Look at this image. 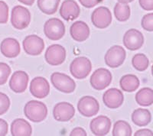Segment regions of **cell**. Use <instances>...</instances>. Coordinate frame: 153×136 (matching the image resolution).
<instances>
[{"instance_id": "d6a6232c", "label": "cell", "mask_w": 153, "mask_h": 136, "mask_svg": "<svg viewBox=\"0 0 153 136\" xmlns=\"http://www.w3.org/2000/svg\"><path fill=\"white\" fill-rule=\"evenodd\" d=\"M78 1L84 7L91 9L103 2V0H78Z\"/></svg>"}, {"instance_id": "f35d334b", "label": "cell", "mask_w": 153, "mask_h": 136, "mask_svg": "<svg viewBox=\"0 0 153 136\" xmlns=\"http://www.w3.org/2000/svg\"><path fill=\"white\" fill-rule=\"evenodd\" d=\"M117 1H119V2H121V3L128 4L129 2H132L133 0H117Z\"/></svg>"}, {"instance_id": "4dcf8cb0", "label": "cell", "mask_w": 153, "mask_h": 136, "mask_svg": "<svg viewBox=\"0 0 153 136\" xmlns=\"http://www.w3.org/2000/svg\"><path fill=\"white\" fill-rule=\"evenodd\" d=\"M9 19V6L0 0V24H5Z\"/></svg>"}, {"instance_id": "1f68e13d", "label": "cell", "mask_w": 153, "mask_h": 136, "mask_svg": "<svg viewBox=\"0 0 153 136\" xmlns=\"http://www.w3.org/2000/svg\"><path fill=\"white\" fill-rule=\"evenodd\" d=\"M142 27L144 30L148 32L153 31V14L149 13L143 16L142 19Z\"/></svg>"}, {"instance_id": "f1b7e54d", "label": "cell", "mask_w": 153, "mask_h": 136, "mask_svg": "<svg viewBox=\"0 0 153 136\" xmlns=\"http://www.w3.org/2000/svg\"><path fill=\"white\" fill-rule=\"evenodd\" d=\"M11 73V68L7 64L0 63V86L6 83Z\"/></svg>"}, {"instance_id": "e0dca14e", "label": "cell", "mask_w": 153, "mask_h": 136, "mask_svg": "<svg viewBox=\"0 0 153 136\" xmlns=\"http://www.w3.org/2000/svg\"><path fill=\"white\" fill-rule=\"evenodd\" d=\"M105 106L110 109H117L123 105L124 96L122 91L117 88H111L106 90L103 96Z\"/></svg>"}, {"instance_id": "8992f818", "label": "cell", "mask_w": 153, "mask_h": 136, "mask_svg": "<svg viewBox=\"0 0 153 136\" xmlns=\"http://www.w3.org/2000/svg\"><path fill=\"white\" fill-rule=\"evenodd\" d=\"M90 82L94 89L97 90H103L111 84L112 74L107 69L99 68L93 73Z\"/></svg>"}, {"instance_id": "d6986e66", "label": "cell", "mask_w": 153, "mask_h": 136, "mask_svg": "<svg viewBox=\"0 0 153 136\" xmlns=\"http://www.w3.org/2000/svg\"><path fill=\"white\" fill-rule=\"evenodd\" d=\"M71 36L77 42H83L90 36V28L84 21H75L70 28Z\"/></svg>"}, {"instance_id": "603a6c76", "label": "cell", "mask_w": 153, "mask_h": 136, "mask_svg": "<svg viewBox=\"0 0 153 136\" xmlns=\"http://www.w3.org/2000/svg\"><path fill=\"white\" fill-rule=\"evenodd\" d=\"M139 80L136 75L126 74L121 77L120 85L121 89L125 92H132L136 91L139 86Z\"/></svg>"}, {"instance_id": "8d00e7d4", "label": "cell", "mask_w": 153, "mask_h": 136, "mask_svg": "<svg viewBox=\"0 0 153 136\" xmlns=\"http://www.w3.org/2000/svg\"><path fill=\"white\" fill-rule=\"evenodd\" d=\"M153 132L150 130V129H143L138 130L137 132H135L134 136H152Z\"/></svg>"}, {"instance_id": "30bf717a", "label": "cell", "mask_w": 153, "mask_h": 136, "mask_svg": "<svg viewBox=\"0 0 153 136\" xmlns=\"http://www.w3.org/2000/svg\"><path fill=\"white\" fill-rule=\"evenodd\" d=\"M23 48L25 52L28 55L37 56L42 53L45 48V42L43 39L38 35H31L23 40Z\"/></svg>"}, {"instance_id": "5b68a950", "label": "cell", "mask_w": 153, "mask_h": 136, "mask_svg": "<svg viewBox=\"0 0 153 136\" xmlns=\"http://www.w3.org/2000/svg\"><path fill=\"white\" fill-rule=\"evenodd\" d=\"M51 81L55 89L65 93H71L76 88V84L71 77L59 72L51 74Z\"/></svg>"}, {"instance_id": "7c38bea8", "label": "cell", "mask_w": 153, "mask_h": 136, "mask_svg": "<svg viewBox=\"0 0 153 136\" xmlns=\"http://www.w3.org/2000/svg\"><path fill=\"white\" fill-rule=\"evenodd\" d=\"M74 114V106L67 102L57 103L53 109V115L57 122H68L73 118Z\"/></svg>"}, {"instance_id": "83f0119b", "label": "cell", "mask_w": 153, "mask_h": 136, "mask_svg": "<svg viewBox=\"0 0 153 136\" xmlns=\"http://www.w3.org/2000/svg\"><path fill=\"white\" fill-rule=\"evenodd\" d=\"M132 64L136 70L139 71H144L149 67V61L144 54H136L132 58Z\"/></svg>"}, {"instance_id": "7a4b0ae2", "label": "cell", "mask_w": 153, "mask_h": 136, "mask_svg": "<svg viewBox=\"0 0 153 136\" xmlns=\"http://www.w3.org/2000/svg\"><path fill=\"white\" fill-rule=\"evenodd\" d=\"M31 22L29 10L22 5H16L12 10L11 23L12 26L19 30L26 28Z\"/></svg>"}, {"instance_id": "9c48e42d", "label": "cell", "mask_w": 153, "mask_h": 136, "mask_svg": "<svg viewBox=\"0 0 153 136\" xmlns=\"http://www.w3.org/2000/svg\"><path fill=\"white\" fill-rule=\"evenodd\" d=\"M77 109L82 115L92 117L98 113L100 105L97 100L93 96H83L77 103Z\"/></svg>"}, {"instance_id": "8fae6325", "label": "cell", "mask_w": 153, "mask_h": 136, "mask_svg": "<svg viewBox=\"0 0 153 136\" xmlns=\"http://www.w3.org/2000/svg\"><path fill=\"white\" fill-rule=\"evenodd\" d=\"M91 21L94 26L98 28H107L112 22L111 12L104 6L97 8L91 15Z\"/></svg>"}, {"instance_id": "7402d4cb", "label": "cell", "mask_w": 153, "mask_h": 136, "mask_svg": "<svg viewBox=\"0 0 153 136\" xmlns=\"http://www.w3.org/2000/svg\"><path fill=\"white\" fill-rule=\"evenodd\" d=\"M132 120L134 124L139 127L146 126L152 120L151 112L146 109H137L132 112Z\"/></svg>"}, {"instance_id": "52a82bcc", "label": "cell", "mask_w": 153, "mask_h": 136, "mask_svg": "<svg viewBox=\"0 0 153 136\" xmlns=\"http://www.w3.org/2000/svg\"><path fill=\"white\" fill-rule=\"evenodd\" d=\"M45 58L46 62L51 66L61 65L66 59V50L60 44H52L46 50Z\"/></svg>"}, {"instance_id": "6da1fadb", "label": "cell", "mask_w": 153, "mask_h": 136, "mask_svg": "<svg viewBox=\"0 0 153 136\" xmlns=\"http://www.w3.org/2000/svg\"><path fill=\"white\" fill-rule=\"evenodd\" d=\"M24 113L31 122H41L46 119L48 109L45 103L37 100H31L25 106Z\"/></svg>"}, {"instance_id": "3957f363", "label": "cell", "mask_w": 153, "mask_h": 136, "mask_svg": "<svg viewBox=\"0 0 153 136\" xmlns=\"http://www.w3.org/2000/svg\"><path fill=\"white\" fill-rule=\"evenodd\" d=\"M92 70V64L88 58L79 57L74 60L70 65V71L74 78L82 80L90 74Z\"/></svg>"}, {"instance_id": "f546056e", "label": "cell", "mask_w": 153, "mask_h": 136, "mask_svg": "<svg viewBox=\"0 0 153 136\" xmlns=\"http://www.w3.org/2000/svg\"><path fill=\"white\" fill-rule=\"evenodd\" d=\"M10 106V100L9 96L3 92H0V115L7 112Z\"/></svg>"}, {"instance_id": "e575fe53", "label": "cell", "mask_w": 153, "mask_h": 136, "mask_svg": "<svg viewBox=\"0 0 153 136\" xmlns=\"http://www.w3.org/2000/svg\"><path fill=\"white\" fill-rule=\"evenodd\" d=\"M9 126L4 119H0V136H5L8 133Z\"/></svg>"}, {"instance_id": "9a60e30c", "label": "cell", "mask_w": 153, "mask_h": 136, "mask_svg": "<svg viewBox=\"0 0 153 136\" xmlns=\"http://www.w3.org/2000/svg\"><path fill=\"white\" fill-rule=\"evenodd\" d=\"M90 128L94 135H106L111 128V120L105 115H99L92 119Z\"/></svg>"}, {"instance_id": "4fadbf2b", "label": "cell", "mask_w": 153, "mask_h": 136, "mask_svg": "<svg viewBox=\"0 0 153 136\" xmlns=\"http://www.w3.org/2000/svg\"><path fill=\"white\" fill-rule=\"evenodd\" d=\"M30 92L34 97L43 99L50 92V85L45 77H37L32 79L30 84Z\"/></svg>"}, {"instance_id": "d4e9b609", "label": "cell", "mask_w": 153, "mask_h": 136, "mask_svg": "<svg viewBox=\"0 0 153 136\" xmlns=\"http://www.w3.org/2000/svg\"><path fill=\"white\" fill-rule=\"evenodd\" d=\"M61 0H38V9L46 15H53L57 12Z\"/></svg>"}, {"instance_id": "5bb4252c", "label": "cell", "mask_w": 153, "mask_h": 136, "mask_svg": "<svg viewBox=\"0 0 153 136\" xmlns=\"http://www.w3.org/2000/svg\"><path fill=\"white\" fill-rule=\"evenodd\" d=\"M144 43V37L137 29L128 30L123 36V44L128 50L136 51L141 48Z\"/></svg>"}, {"instance_id": "ffe728a7", "label": "cell", "mask_w": 153, "mask_h": 136, "mask_svg": "<svg viewBox=\"0 0 153 136\" xmlns=\"http://www.w3.org/2000/svg\"><path fill=\"white\" fill-rule=\"evenodd\" d=\"M0 50L4 56L9 58H16L21 51L19 41L12 38L4 39L0 44Z\"/></svg>"}, {"instance_id": "ba28073f", "label": "cell", "mask_w": 153, "mask_h": 136, "mask_svg": "<svg viewBox=\"0 0 153 136\" xmlns=\"http://www.w3.org/2000/svg\"><path fill=\"white\" fill-rule=\"evenodd\" d=\"M126 51L120 45L110 47L105 54V63L111 68L119 67L123 64L126 59Z\"/></svg>"}, {"instance_id": "cb8c5ba5", "label": "cell", "mask_w": 153, "mask_h": 136, "mask_svg": "<svg viewBox=\"0 0 153 136\" xmlns=\"http://www.w3.org/2000/svg\"><path fill=\"white\" fill-rule=\"evenodd\" d=\"M136 101L140 106H149L153 103V91L151 88H143L136 94Z\"/></svg>"}, {"instance_id": "d590c367", "label": "cell", "mask_w": 153, "mask_h": 136, "mask_svg": "<svg viewBox=\"0 0 153 136\" xmlns=\"http://www.w3.org/2000/svg\"><path fill=\"white\" fill-rule=\"evenodd\" d=\"M87 132L83 128L76 127L71 131L70 135L71 136H87Z\"/></svg>"}, {"instance_id": "4316f807", "label": "cell", "mask_w": 153, "mask_h": 136, "mask_svg": "<svg viewBox=\"0 0 153 136\" xmlns=\"http://www.w3.org/2000/svg\"><path fill=\"white\" fill-rule=\"evenodd\" d=\"M131 135L132 129L128 122L123 120L115 122L113 129V136H130Z\"/></svg>"}, {"instance_id": "74e56055", "label": "cell", "mask_w": 153, "mask_h": 136, "mask_svg": "<svg viewBox=\"0 0 153 136\" xmlns=\"http://www.w3.org/2000/svg\"><path fill=\"white\" fill-rule=\"evenodd\" d=\"M18 1H19V2H22V3L24 4V5L31 6V5H33L35 0H18Z\"/></svg>"}, {"instance_id": "484cf974", "label": "cell", "mask_w": 153, "mask_h": 136, "mask_svg": "<svg viewBox=\"0 0 153 136\" xmlns=\"http://www.w3.org/2000/svg\"><path fill=\"white\" fill-rule=\"evenodd\" d=\"M115 17L119 21H126L130 17V7L125 3L118 2L114 6Z\"/></svg>"}, {"instance_id": "2e32d148", "label": "cell", "mask_w": 153, "mask_h": 136, "mask_svg": "<svg viewBox=\"0 0 153 136\" xmlns=\"http://www.w3.org/2000/svg\"><path fill=\"white\" fill-rule=\"evenodd\" d=\"M28 83V75L26 72L18 70L13 73L9 80V87L16 93H22L26 90Z\"/></svg>"}, {"instance_id": "44dd1931", "label": "cell", "mask_w": 153, "mask_h": 136, "mask_svg": "<svg viewBox=\"0 0 153 136\" xmlns=\"http://www.w3.org/2000/svg\"><path fill=\"white\" fill-rule=\"evenodd\" d=\"M11 133L13 136H30L32 133V129L26 120L16 119L12 122Z\"/></svg>"}, {"instance_id": "277c9868", "label": "cell", "mask_w": 153, "mask_h": 136, "mask_svg": "<svg viewBox=\"0 0 153 136\" xmlns=\"http://www.w3.org/2000/svg\"><path fill=\"white\" fill-rule=\"evenodd\" d=\"M44 32L45 36L50 40H60L65 34V24L57 18H50L45 23Z\"/></svg>"}, {"instance_id": "836d02e7", "label": "cell", "mask_w": 153, "mask_h": 136, "mask_svg": "<svg viewBox=\"0 0 153 136\" xmlns=\"http://www.w3.org/2000/svg\"><path fill=\"white\" fill-rule=\"evenodd\" d=\"M139 3L144 10H153V0H139Z\"/></svg>"}, {"instance_id": "ac0fdd59", "label": "cell", "mask_w": 153, "mask_h": 136, "mask_svg": "<svg viewBox=\"0 0 153 136\" xmlns=\"http://www.w3.org/2000/svg\"><path fill=\"white\" fill-rule=\"evenodd\" d=\"M80 9L74 0H65L60 9L61 18L66 21H73L80 16Z\"/></svg>"}]
</instances>
